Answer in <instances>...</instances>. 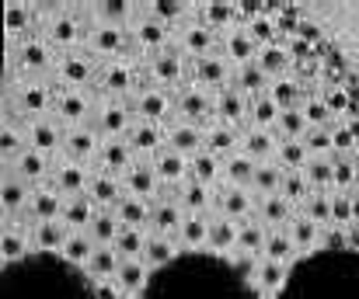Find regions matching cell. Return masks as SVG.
Wrapping results in <instances>:
<instances>
[{
	"mask_svg": "<svg viewBox=\"0 0 359 299\" xmlns=\"http://www.w3.org/2000/svg\"><path fill=\"white\" fill-rule=\"evenodd\" d=\"M0 299H359V84L293 7L14 0Z\"/></svg>",
	"mask_w": 359,
	"mask_h": 299,
	"instance_id": "1",
	"label": "cell"
}]
</instances>
